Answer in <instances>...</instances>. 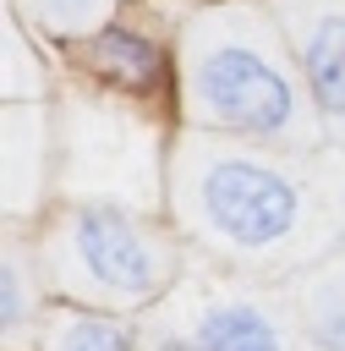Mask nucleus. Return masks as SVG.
Masks as SVG:
<instances>
[{
	"label": "nucleus",
	"instance_id": "1",
	"mask_svg": "<svg viewBox=\"0 0 345 351\" xmlns=\"http://www.w3.org/2000/svg\"><path fill=\"white\" fill-rule=\"evenodd\" d=\"M164 219L192 258L285 285L345 247V148H279L175 126Z\"/></svg>",
	"mask_w": 345,
	"mask_h": 351
},
{
	"label": "nucleus",
	"instance_id": "2",
	"mask_svg": "<svg viewBox=\"0 0 345 351\" xmlns=\"http://www.w3.org/2000/svg\"><path fill=\"white\" fill-rule=\"evenodd\" d=\"M170 27L175 126L279 148L334 143L268 0H181Z\"/></svg>",
	"mask_w": 345,
	"mask_h": 351
},
{
	"label": "nucleus",
	"instance_id": "3",
	"mask_svg": "<svg viewBox=\"0 0 345 351\" xmlns=\"http://www.w3.org/2000/svg\"><path fill=\"white\" fill-rule=\"evenodd\" d=\"M27 230L55 302L142 318L192 269V247L164 214L110 197H55Z\"/></svg>",
	"mask_w": 345,
	"mask_h": 351
},
{
	"label": "nucleus",
	"instance_id": "4",
	"mask_svg": "<svg viewBox=\"0 0 345 351\" xmlns=\"http://www.w3.org/2000/svg\"><path fill=\"white\" fill-rule=\"evenodd\" d=\"M175 115L66 82L55 93V197H110L164 214Z\"/></svg>",
	"mask_w": 345,
	"mask_h": 351
},
{
	"label": "nucleus",
	"instance_id": "5",
	"mask_svg": "<svg viewBox=\"0 0 345 351\" xmlns=\"http://www.w3.org/2000/svg\"><path fill=\"white\" fill-rule=\"evenodd\" d=\"M148 324L192 340L197 351H312L285 285L246 280L230 269H214L192 258V269L175 280V291L142 313Z\"/></svg>",
	"mask_w": 345,
	"mask_h": 351
},
{
	"label": "nucleus",
	"instance_id": "6",
	"mask_svg": "<svg viewBox=\"0 0 345 351\" xmlns=\"http://www.w3.org/2000/svg\"><path fill=\"white\" fill-rule=\"evenodd\" d=\"M71 82H88L115 99H137L175 115V27H159L137 11V0L99 33L60 49Z\"/></svg>",
	"mask_w": 345,
	"mask_h": 351
},
{
	"label": "nucleus",
	"instance_id": "7",
	"mask_svg": "<svg viewBox=\"0 0 345 351\" xmlns=\"http://www.w3.org/2000/svg\"><path fill=\"white\" fill-rule=\"evenodd\" d=\"M268 11L290 38L334 148H345V0H268Z\"/></svg>",
	"mask_w": 345,
	"mask_h": 351
},
{
	"label": "nucleus",
	"instance_id": "8",
	"mask_svg": "<svg viewBox=\"0 0 345 351\" xmlns=\"http://www.w3.org/2000/svg\"><path fill=\"white\" fill-rule=\"evenodd\" d=\"M0 197L5 219H38L55 203V104L11 99L0 126Z\"/></svg>",
	"mask_w": 345,
	"mask_h": 351
},
{
	"label": "nucleus",
	"instance_id": "9",
	"mask_svg": "<svg viewBox=\"0 0 345 351\" xmlns=\"http://www.w3.org/2000/svg\"><path fill=\"white\" fill-rule=\"evenodd\" d=\"M49 302L55 296H49V280L33 252V230L22 219H5V236H0V351H33Z\"/></svg>",
	"mask_w": 345,
	"mask_h": 351
},
{
	"label": "nucleus",
	"instance_id": "10",
	"mask_svg": "<svg viewBox=\"0 0 345 351\" xmlns=\"http://www.w3.org/2000/svg\"><path fill=\"white\" fill-rule=\"evenodd\" d=\"M296 324L312 351H345V247L285 280Z\"/></svg>",
	"mask_w": 345,
	"mask_h": 351
},
{
	"label": "nucleus",
	"instance_id": "11",
	"mask_svg": "<svg viewBox=\"0 0 345 351\" xmlns=\"http://www.w3.org/2000/svg\"><path fill=\"white\" fill-rule=\"evenodd\" d=\"M33 351H142V318L82 302H49Z\"/></svg>",
	"mask_w": 345,
	"mask_h": 351
},
{
	"label": "nucleus",
	"instance_id": "12",
	"mask_svg": "<svg viewBox=\"0 0 345 351\" xmlns=\"http://www.w3.org/2000/svg\"><path fill=\"white\" fill-rule=\"evenodd\" d=\"M22 11V22L49 44V49H66L99 27H110L131 0H11Z\"/></svg>",
	"mask_w": 345,
	"mask_h": 351
},
{
	"label": "nucleus",
	"instance_id": "13",
	"mask_svg": "<svg viewBox=\"0 0 345 351\" xmlns=\"http://www.w3.org/2000/svg\"><path fill=\"white\" fill-rule=\"evenodd\" d=\"M5 33H0V44H5V55H0V99L11 104V99H49L55 93V82H49V60H44V38L22 22V11L5 0V22H0Z\"/></svg>",
	"mask_w": 345,
	"mask_h": 351
},
{
	"label": "nucleus",
	"instance_id": "14",
	"mask_svg": "<svg viewBox=\"0 0 345 351\" xmlns=\"http://www.w3.org/2000/svg\"><path fill=\"white\" fill-rule=\"evenodd\" d=\"M142 351H197L192 340H181V335H170V329H159V324H148L142 318Z\"/></svg>",
	"mask_w": 345,
	"mask_h": 351
}]
</instances>
